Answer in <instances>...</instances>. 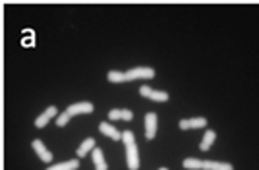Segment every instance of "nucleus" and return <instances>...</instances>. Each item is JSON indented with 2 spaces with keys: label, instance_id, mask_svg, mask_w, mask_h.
Segmentation results:
<instances>
[{
  "label": "nucleus",
  "instance_id": "nucleus-1",
  "mask_svg": "<svg viewBox=\"0 0 259 170\" xmlns=\"http://www.w3.org/2000/svg\"><path fill=\"white\" fill-rule=\"evenodd\" d=\"M93 110H95V106L91 105V103H76V105L68 106L60 116H56V126L64 128L70 122V118L77 116V114H91Z\"/></svg>",
  "mask_w": 259,
  "mask_h": 170
},
{
  "label": "nucleus",
  "instance_id": "nucleus-2",
  "mask_svg": "<svg viewBox=\"0 0 259 170\" xmlns=\"http://www.w3.org/2000/svg\"><path fill=\"white\" fill-rule=\"evenodd\" d=\"M140 95L145 97V99H151V101H155V103H166V101L170 99L168 93H164V91H155V89L147 87V85H141Z\"/></svg>",
  "mask_w": 259,
  "mask_h": 170
},
{
  "label": "nucleus",
  "instance_id": "nucleus-3",
  "mask_svg": "<svg viewBox=\"0 0 259 170\" xmlns=\"http://www.w3.org/2000/svg\"><path fill=\"white\" fill-rule=\"evenodd\" d=\"M126 75H128V81H134V79H151V77H155V70H153V68H143V66H140V68L128 70Z\"/></svg>",
  "mask_w": 259,
  "mask_h": 170
},
{
  "label": "nucleus",
  "instance_id": "nucleus-4",
  "mask_svg": "<svg viewBox=\"0 0 259 170\" xmlns=\"http://www.w3.org/2000/svg\"><path fill=\"white\" fill-rule=\"evenodd\" d=\"M126 162H128L130 170H138L140 168V155H138V145L132 143L126 147Z\"/></svg>",
  "mask_w": 259,
  "mask_h": 170
},
{
  "label": "nucleus",
  "instance_id": "nucleus-5",
  "mask_svg": "<svg viewBox=\"0 0 259 170\" xmlns=\"http://www.w3.org/2000/svg\"><path fill=\"white\" fill-rule=\"evenodd\" d=\"M155 136H157V114L147 112L145 114V138L155 139Z\"/></svg>",
  "mask_w": 259,
  "mask_h": 170
},
{
  "label": "nucleus",
  "instance_id": "nucleus-6",
  "mask_svg": "<svg viewBox=\"0 0 259 170\" xmlns=\"http://www.w3.org/2000/svg\"><path fill=\"white\" fill-rule=\"evenodd\" d=\"M58 114V110H56V106H49V108H45V112H41L39 116H37V120H35V126L37 128H45L51 120H53L54 116Z\"/></svg>",
  "mask_w": 259,
  "mask_h": 170
},
{
  "label": "nucleus",
  "instance_id": "nucleus-7",
  "mask_svg": "<svg viewBox=\"0 0 259 170\" xmlns=\"http://www.w3.org/2000/svg\"><path fill=\"white\" fill-rule=\"evenodd\" d=\"M31 147L37 151V155H39V159L41 160H45V162H51V160H53V153L45 147V143L41 141V139H33Z\"/></svg>",
  "mask_w": 259,
  "mask_h": 170
},
{
  "label": "nucleus",
  "instance_id": "nucleus-8",
  "mask_svg": "<svg viewBox=\"0 0 259 170\" xmlns=\"http://www.w3.org/2000/svg\"><path fill=\"white\" fill-rule=\"evenodd\" d=\"M99 130H101V134H105L107 138H110V139H122V132H118L116 128L112 126V124H108V122H101L99 124Z\"/></svg>",
  "mask_w": 259,
  "mask_h": 170
},
{
  "label": "nucleus",
  "instance_id": "nucleus-9",
  "mask_svg": "<svg viewBox=\"0 0 259 170\" xmlns=\"http://www.w3.org/2000/svg\"><path fill=\"white\" fill-rule=\"evenodd\" d=\"M108 118L110 120H124V122H128L134 118V112L128 110V108H112L110 112H108Z\"/></svg>",
  "mask_w": 259,
  "mask_h": 170
},
{
  "label": "nucleus",
  "instance_id": "nucleus-10",
  "mask_svg": "<svg viewBox=\"0 0 259 170\" xmlns=\"http://www.w3.org/2000/svg\"><path fill=\"white\" fill-rule=\"evenodd\" d=\"M91 157H93V162H95V166H97V170H108V164L107 160H105V157H103V151L99 147H95L93 151H91Z\"/></svg>",
  "mask_w": 259,
  "mask_h": 170
},
{
  "label": "nucleus",
  "instance_id": "nucleus-11",
  "mask_svg": "<svg viewBox=\"0 0 259 170\" xmlns=\"http://www.w3.org/2000/svg\"><path fill=\"white\" fill-rule=\"evenodd\" d=\"M203 170H234V166L219 160H203Z\"/></svg>",
  "mask_w": 259,
  "mask_h": 170
},
{
  "label": "nucleus",
  "instance_id": "nucleus-12",
  "mask_svg": "<svg viewBox=\"0 0 259 170\" xmlns=\"http://www.w3.org/2000/svg\"><path fill=\"white\" fill-rule=\"evenodd\" d=\"M79 168V159H70V160H64V162H58V164H54L51 168L47 170H77Z\"/></svg>",
  "mask_w": 259,
  "mask_h": 170
},
{
  "label": "nucleus",
  "instance_id": "nucleus-13",
  "mask_svg": "<svg viewBox=\"0 0 259 170\" xmlns=\"http://www.w3.org/2000/svg\"><path fill=\"white\" fill-rule=\"evenodd\" d=\"M95 149V139L93 138H87L79 147H77V151H76V155H77V159H81V157H85L89 151H93Z\"/></svg>",
  "mask_w": 259,
  "mask_h": 170
},
{
  "label": "nucleus",
  "instance_id": "nucleus-14",
  "mask_svg": "<svg viewBox=\"0 0 259 170\" xmlns=\"http://www.w3.org/2000/svg\"><path fill=\"white\" fill-rule=\"evenodd\" d=\"M215 139H217L215 132H213V130H207L205 136H203V139H201V143H199V149H201V151H209V149H211V145L215 143Z\"/></svg>",
  "mask_w": 259,
  "mask_h": 170
},
{
  "label": "nucleus",
  "instance_id": "nucleus-15",
  "mask_svg": "<svg viewBox=\"0 0 259 170\" xmlns=\"http://www.w3.org/2000/svg\"><path fill=\"white\" fill-rule=\"evenodd\" d=\"M107 77H108V81H110V83H126V81H128L126 72H118V70H110Z\"/></svg>",
  "mask_w": 259,
  "mask_h": 170
},
{
  "label": "nucleus",
  "instance_id": "nucleus-16",
  "mask_svg": "<svg viewBox=\"0 0 259 170\" xmlns=\"http://www.w3.org/2000/svg\"><path fill=\"white\" fill-rule=\"evenodd\" d=\"M184 168H188V170H203V160H199V159H186L184 160Z\"/></svg>",
  "mask_w": 259,
  "mask_h": 170
},
{
  "label": "nucleus",
  "instance_id": "nucleus-17",
  "mask_svg": "<svg viewBox=\"0 0 259 170\" xmlns=\"http://www.w3.org/2000/svg\"><path fill=\"white\" fill-rule=\"evenodd\" d=\"M205 124H207V118L203 116H197L190 120V128L192 130H201V128H205Z\"/></svg>",
  "mask_w": 259,
  "mask_h": 170
},
{
  "label": "nucleus",
  "instance_id": "nucleus-18",
  "mask_svg": "<svg viewBox=\"0 0 259 170\" xmlns=\"http://www.w3.org/2000/svg\"><path fill=\"white\" fill-rule=\"evenodd\" d=\"M122 141H124V145L128 147L132 143H136V138H134V134H132L130 130H124V132H122Z\"/></svg>",
  "mask_w": 259,
  "mask_h": 170
},
{
  "label": "nucleus",
  "instance_id": "nucleus-19",
  "mask_svg": "<svg viewBox=\"0 0 259 170\" xmlns=\"http://www.w3.org/2000/svg\"><path fill=\"white\" fill-rule=\"evenodd\" d=\"M178 126H180V130H192V128H190V120H186V118L180 120V124H178Z\"/></svg>",
  "mask_w": 259,
  "mask_h": 170
},
{
  "label": "nucleus",
  "instance_id": "nucleus-20",
  "mask_svg": "<svg viewBox=\"0 0 259 170\" xmlns=\"http://www.w3.org/2000/svg\"><path fill=\"white\" fill-rule=\"evenodd\" d=\"M161 170H168V168H161Z\"/></svg>",
  "mask_w": 259,
  "mask_h": 170
}]
</instances>
